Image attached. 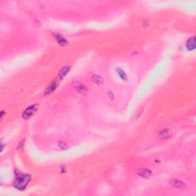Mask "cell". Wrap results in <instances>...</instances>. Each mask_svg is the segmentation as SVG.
Returning a JSON list of instances; mask_svg holds the SVG:
<instances>
[{
  "label": "cell",
  "instance_id": "obj_1",
  "mask_svg": "<svg viewBox=\"0 0 196 196\" xmlns=\"http://www.w3.org/2000/svg\"><path fill=\"white\" fill-rule=\"evenodd\" d=\"M31 180V176L27 174L21 173L20 172H15V179L14 182V186L15 189L20 191H23Z\"/></svg>",
  "mask_w": 196,
  "mask_h": 196
},
{
  "label": "cell",
  "instance_id": "obj_2",
  "mask_svg": "<svg viewBox=\"0 0 196 196\" xmlns=\"http://www.w3.org/2000/svg\"><path fill=\"white\" fill-rule=\"evenodd\" d=\"M61 81L60 78H57L56 79H54L49 84H48V86L47 87V88H46L45 90V94H49V93H51L52 92H54V91H55L56 88L58 87V84H59V83H60V81Z\"/></svg>",
  "mask_w": 196,
  "mask_h": 196
},
{
  "label": "cell",
  "instance_id": "obj_3",
  "mask_svg": "<svg viewBox=\"0 0 196 196\" xmlns=\"http://www.w3.org/2000/svg\"><path fill=\"white\" fill-rule=\"evenodd\" d=\"M37 107L38 105L37 104H34V105L31 106L29 107L26 109L22 113V117L24 119H28L30 118L31 116L35 113V111L37 110Z\"/></svg>",
  "mask_w": 196,
  "mask_h": 196
},
{
  "label": "cell",
  "instance_id": "obj_4",
  "mask_svg": "<svg viewBox=\"0 0 196 196\" xmlns=\"http://www.w3.org/2000/svg\"><path fill=\"white\" fill-rule=\"evenodd\" d=\"M196 43H195V36H192L186 42V48L189 51H193L195 49Z\"/></svg>",
  "mask_w": 196,
  "mask_h": 196
},
{
  "label": "cell",
  "instance_id": "obj_5",
  "mask_svg": "<svg viewBox=\"0 0 196 196\" xmlns=\"http://www.w3.org/2000/svg\"><path fill=\"white\" fill-rule=\"evenodd\" d=\"M74 87L75 88V90L78 91V93H85L86 91H87V87H86L84 84H83L82 83H79V82H77L74 84Z\"/></svg>",
  "mask_w": 196,
  "mask_h": 196
},
{
  "label": "cell",
  "instance_id": "obj_6",
  "mask_svg": "<svg viewBox=\"0 0 196 196\" xmlns=\"http://www.w3.org/2000/svg\"><path fill=\"white\" fill-rule=\"evenodd\" d=\"M139 175L141 177L144 178V179H149L151 176V175H152V172L148 168H141L139 172Z\"/></svg>",
  "mask_w": 196,
  "mask_h": 196
},
{
  "label": "cell",
  "instance_id": "obj_7",
  "mask_svg": "<svg viewBox=\"0 0 196 196\" xmlns=\"http://www.w3.org/2000/svg\"><path fill=\"white\" fill-rule=\"evenodd\" d=\"M70 66H66V67H64L62 69H61V70L59 71V74H58V78H60L61 80L62 81V79H64V78L65 77L67 74H68V72L70 71Z\"/></svg>",
  "mask_w": 196,
  "mask_h": 196
},
{
  "label": "cell",
  "instance_id": "obj_8",
  "mask_svg": "<svg viewBox=\"0 0 196 196\" xmlns=\"http://www.w3.org/2000/svg\"><path fill=\"white\" fill-rule=\"evenodd\" d=\"M55 38H56V40H57V41H58V43L60 45L64 46L68 44V41L66 40L65 38H64L62 35H58V34H55Z\"/></svg>",
  "mask_w": 196,
  "mask_h": 196
},
{
  "label": "cell",
  "instance_id": "obj_9",
  "mask_svg": "<svg viewBox=\"0 0 196 196\" xmlns=\"http://www.w3.org/2000/svg\"><path fill=\"white\" fill-rule=\"evenodd\" d=\"M171 185H173L176 189H182V188H184V186H185V183H184L183 182L180 181L179 179H173V180H172Z\"/></svg>",
  "mask_w": 196,
  "mask_h": 196
},
{
  "label": "cell",
  "instance_id": "obj_10",
  "mask_svg": "<svg viewBox=\"0 0 196 196\" xmlns=\"http://www.w3.org/2000/svg\"><path fill=\"white\" fill-rule=\"evenodd\" d=\"M91 81L97 85L101 86L103 84V79L99 75H93L91 77Z\"/></svg>",
  "mask_w": 196,
  "mask_h": 196
},
{
  "label": "cell",
  "instance_id": "obj_11",
  "mask_svg": "<svg viewBox=\"0 0 196 196\" xmlns=\"http://www.w3.org/2000/svg\"><path fill=\"white\" fill-rule=\"evenodd\" d=\"M116 71L117 72L118 75L120 77L121 79H123L124 81H126V80H127V78H127V75H126V72H125L123 69H121L120 68H117L116 69Z\"/></svg>",
  "mask_w": 196,
  "mask_h": 196
},
{
  "label": "cell",
  "instance_id": "obj_12",
  "mask_svg": "<svg viewBox=\"0 0 196 196\" xmlns=\"http://www.w3.org/2000/svg\"><path fill=\"white\" fill-rule=\"evenodd\" d=\"M159 136L161 138L166 139L168 138V136H170V133H169V130H168V129H164V130L160 131V133H159Z\"/></svg>",
  "mask_w": 196,
  "mask_h": 196
},
{
  "label": "cell",
  "instance_id": "obj_13",
  "mask_svg": "<svg viewBox=\"0 0 196 196\" xmlns=\"http://www.w3.org/2000/svg\"><path fill=\"white\" fill-rule=\"evenodd\" d=\"M58 146H60V148H62V149L67 148V145H66V143H63V142H59V143H58Z\"/></svg>",
  "mask_w": 196,
  "mask_h": 196
},
{
  "label": "cell",
  "instance_id": "obj_14",
  "mask_svg": "<svg viewBox=\"0 0 196 196\" xmlns=\"http://www.w3.org/2000/svg\"><path fill=\"white\" fill-rule=\"evenodd\" d=\"M108 96L110 97V96H111V99H113V98L114 97H113V93H112V92H110H110L108 93Z\"/></svg>",
  "mask_w": 196,
  "mask_h": 196
}]
</instances>
